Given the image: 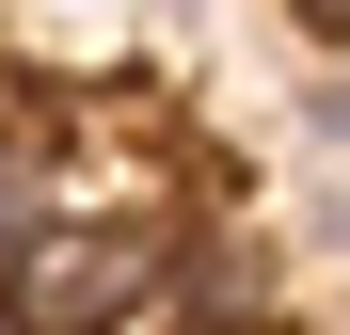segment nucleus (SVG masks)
<instances>
[{
  "mask_svg": "<svg viewBox=\"0 0 350 335\" xmlns=\"http://www.w3.org/2000/svg\"><path fill=\"white\" fill-rule=\"evenodd\" d=\"M0 335H16V319H0Z\"/></svg>",
  "mask_w": 350,
  "mask_h": 335,
  "instance_id": "4",
  "label": "nucleus"
},
{
  "mask_svg": "<svg viewBox=\"0 0 350 335\" xmlns=\"http://www.w3.org/2000/svg\"><path fill=\"white\" fill-rule=\"evenodd\" d=\"M32 223H48V160H32L16 128H0V271L32 256Z\"/></svg>",
  "mask_w": 350,
  "mask_h": 335,
  "instance_id": "2",
  "label": "nucleus"
},
{
  "mask_svg": "<svg viewBox=\"0 0 350 335\" xmlns=\"http://www.w3.org/2000/svg\"><path fill=\"white\" fill-rule=\"evenodd\" d=\"M319 112H334V128H350V64H334V96H319Z\"/></svg>",
  "mask_w": 350,
  "mask_h": 335,
  "instance_id": "3",
  "label": "nucleus"
},
{
  "mask_svg": "<svg viewBox=\"0 0 350 335\" xmlns=\"http://www.w3.org/2000/svg\"><path fill=\"white\" fill-rule=\"evenodd\" d=\"M159 271H175L159 223H32V256H16V335H111Z\"/></svg>",
  "mask_w": 350,
  "mask_h": 335,
  "instance_id": "1",
  "label": "nucleus"
}]
</instances>
